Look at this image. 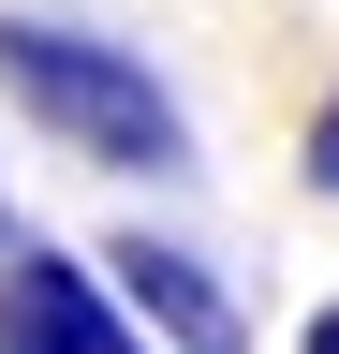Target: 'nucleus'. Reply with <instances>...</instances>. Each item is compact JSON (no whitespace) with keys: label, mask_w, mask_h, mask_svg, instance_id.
Segmentation results:
<instances>
[{"label":"nucleus","mask_w":339,"mask_h":354,"mask_svg":"<svg viewBox=\"0 0 339 354\" xmlns=\"http://www.w3.org/2000/svg\"><path fill=\"white\" fill-rule=\"evenodd\" d=\"M0 88L45 118L74 162H104V177H192V118H177V88H162L133 44L74 30V15H0Z\"/></svg>","instance_id":"nucleus-1"},{"label":"nucleus","mask_w":339,"mask_h":354,"mask_svg":"<svg viewBox=\"0 0 339 354\" xmlns=\"http://www.w3.org/2000/svg\"><path fill=\"white\" fill-rule=\"evenodd\" d=\"M0 354H162L133 295L74 251H0Z\"/></svg>","instance_id":"nucleus-2"},{"label":"nucleus","mask_w":339,"mask_h":354,"mask_svg":"<svg viewBox=\"0 0 339 354\" xmlns=\"http://www.w3.org/2000/svg\"><path fill=\"white\" fill-rule=\"evenodd\" d=\"M104 281L133 295V325H148L162 354H251L236 295H222V266H206V251H177V236H118V251H104Z\"/></svg>","instance_id":"nucleus-3"},{"label":"nucleus","mask_w":339,"mask_h":354,"mask_svg":"<svg viewBox=\"0 0 339 354\" xmlns=\"http://www.w3.org/2000/svg\"><path fill=\"white\" fill-rule=\"evenodd\" d=\"M295 177H310V192H339V88L310 104V133H295Z\"/></svg>","instance_id":"nucleus-4"},{"label":"nucleus","mask_w":339,"mask_h":354,"mask_svg":"<svg viewBox=\"0 0 339 354\" xmlns=\"http://www.w3.org/2000/svg\"><path fill=\"white\" fill-rule=\"evenodd\" d=\"M295 354H339V295H325V310H310V325H295Z\"/></svg>","instance_id":"nucleus-5"},{"label":"nucleus","mask_w":339,"mask_h":354,"mask_svg":"<svg viewBox=\"0 0 339 354\" xmlns=\"http://www.w3.org/2000/svg\"><path fill=\"white\" fill-rule=\"evenodd\" d=\"M0 251H30V236H15V177H0Z\"/></svg>","instance_id":"nucleus-6"}]
</instances>
